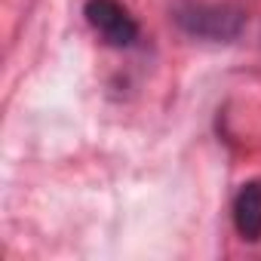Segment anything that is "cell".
Returning a JSON list of instances; mask_svg holds the SVG:
<instances>
[{"instance_id": "obj_1", "label": "cell", "mask_w": 261, "mask_h": 261, "mask_svg": "<svg viewBox=\"0 0 261 261\" xmlns=\"http://www.w3.org/2000/svg\"><path fill=\"white\" fill-rule=\"evenodd\" d=\"M175 22L191 34L203 40H233L243 31V13L237 7H206V4H188L175 13Z\"/></svg>"}, {"instance_id": "obj_2", "label": "cell", "mask_w": 261, "mask_h": 261, "mask_svg": "<svg viewBox=\"0 0 261 261\" xmlns=\"http://www.w3.org/2000/svg\"><path fill=\"white\" fill-rule=\"evenodd\" d=\"M83 16L108 46L126 49L139 40V22L120 0H86Z\"/></svg>"}, {"instance_id": "obj_3", "label": "cell", "mask_w": 261, "mask_h": 261, "mask_svg": "<svg viewBox=\"0 0 261 261\" xmlns=\"http://www.w3.org/2000/svg\"><path fill=\"white\" fill-rule=\"evenodd\" d=\"M233 227L243 240H261V181H246L233 197Z\"/></svg>"}]
</instances>
